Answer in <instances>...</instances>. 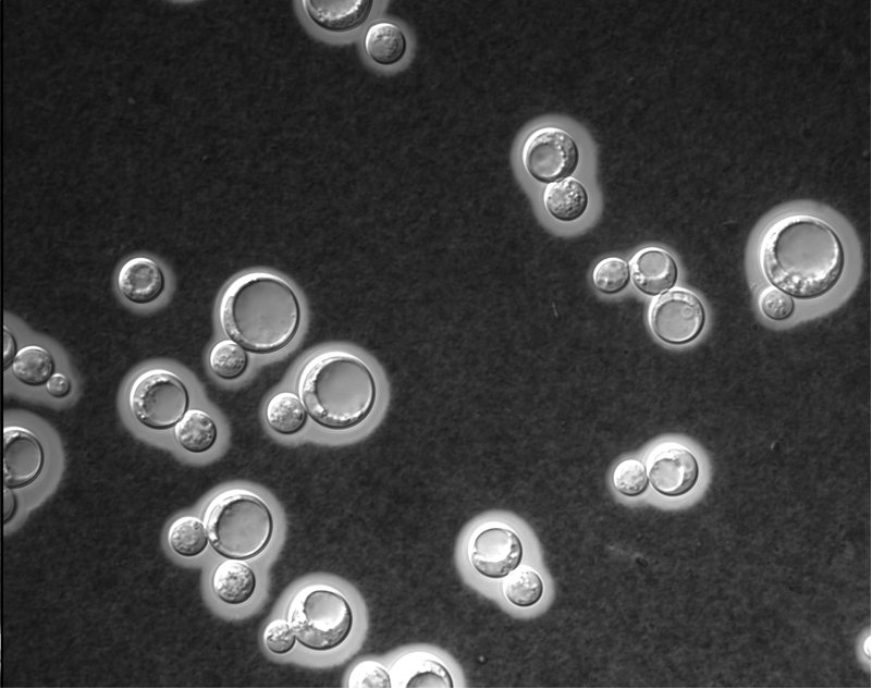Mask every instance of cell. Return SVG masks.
<instances>
[{"label":"cell","instance_id":"6da1fadb","mask_svg":"<svg viewBox=\"0 0 872 689\" xmlns=\"http://www.w3.org/2000/svg\"><path fill=\"white\" fill-rule=\"evenodd\" d=\"M765 279L799 299H814L832 291L845 269V250L835 230L808 213L773 221L759 248Z\"/></svg>","mask_w":872,"mask_h":689},{"label":"cell","instance_id":"7a4b0ae2","mask_svg":"<svg viewBox=\"0 0 872 689\" xmlns=\"http://www.w3.org/2000/svg\"><path fill=\"white\" fill-rule=\"evenodd\" d=\"M300 320V304L292 285L268 272L235 278L219 304V321L225 335L255 354L275 353L287 346Z\"/></svg>","mask_w":872,"mask_h":689},{"label":"cell","instance_id":"3957f363","mask_svg":"<svg viewBox=\"0 0 872 689\" xmlns=\"http://www.w3.org/2000/svg\"><path fill=\"white\" fill-rule=\"evenodd\" d=\"M297 389L311 419L331 430L359 426L377 398L376 379L368 365L343 350L312 356L300 370Z\"/></svg>","mask_w":872,"mask_h":689},{"label":"cell","instance_id":"277c9868","mask_svg":"<svg viewBox=\"0 0 872 689\" xmlns=\"http://www.w3.org/2000/svg\"><path fill=\"white\" fill-rule=\"evenodd\" d=\"M205 525L213 550L237 561L263 553L274 530L268 504L243 489L226 490L214 496L205 512Z\"/></svg>","mask_w":872,"mask_h":689},{"label":"cell","instance_id":"5b68a950","mask_svg":"<svg viewBox=\"0 0 872 689\" xmlns=\"http://www.w3.org/2000/svg\"><path fill=\"white\" fill-rule=\"evenodd\" d=\"M287 618L296 640L316 652L332 651L343 644L354 623L346 598L336 589L320 585L303 588L295 594Z\"/></svg>","mask_w":872,"mask_h":689},{"label":"cell","instance_id":"8992f818","mask_svg":"<svg viewBox=\"0 0 872 689\" xmlns=\"http://www.w3.org/2000/svg\"><path fill=\"white\" fill-rule=\"evenodd\" d=\"M188 391L174 372L153 368L139 373L131 384L128 406L134 418L153 430L170 429L183 418Z\"/></svg>","mask_w":872,"mask_h":689},{"label":"cell","instance_id":"52a82bcc","mask_svg":"<svg viewBox=\"0 0 872 689\" xmlns=\"http://www.w3.org/2000/svg\"><path fill=\"white\" fill-rule=\"evenodd\" d=\"M521 161L532 179L550 184L569 177L576 171L579 149L566 130L554 125L540 126L525 139Z\"/></svg>","mask_w":872,"mask_h":689},{"label":"cell","instance_id":"ba28073f","mask_svg":"<svg viewBox=\"0 0 872 689\" xmlns=\"http://www.w3.org/2000/svg\"><path fill=\"white\" fill-rule=\"evenodd\" d=\"M649 323L654 335L671 345L697 339L705 323L701 299L686 288H674L659 296L651 306Z\"/></svg>","mask_w":872,"mask_h":689},{"label":"cell","instance_id":"9c48e42d","mask_svg":"<svg viewBox=\"0 0 872 689\" xmlns=\"http://www.w3.org/2000/svg\"><path fill=\"white\" fill-rule=\"evenodd\" d=\"M468 558L480 575L491 579L503 578L520 565L523 544L508 526L487 524L470 538Z\"/></svg>","mask_w":872,"mask_h":689},{"label":"cell","instance_id":"30bf717a","mask_svg":"<svg viewBox=\"0 0 872 689\" xmlns=\"http://www.w3.org/2000/svg\"><path fill=\"white\" fill-rule=\"evenodd\" d=\"M648 478L662 495L676 497L692 490L699 479V464L692 452L676 442L655 446L648 456Z\"/></svg>","mask_w":872,"mask_h":689},{"label":"cell","instance_id":"8fae6325","mask_svg":"<svg viewBox=\"0 0 872 689\" xmlns=\"http://www.w3.org/2000/svg\"><path fill=\"white\" fill-rule=\"evenodd\" d=\"M3 448L5 488H24L39 477L45 453L39 439L33 432L22 427H5Z\"/></svg>","mask_w":872,"mask_h":689},{"label":"cell","instance_id":"7c38bea8","mask_svg":"<svg viewBox=\"0 0 872 689\" xmlns=\"http://www.w3.org/2000/svg\"><path fill=\"white\" fill-rule=\"evenodd\" d=\"M394 688H453V679L434 655L414 651L397 657L390 667Z\"/></svg>","mask_w":872,"mask_h":689},{"label":"cell","instance_id":"4fadbf2b","mask_svg":"<svg viewBox=\"0 0 872 689\" xmlns=\"http://www.w3.org/2000/svg\"><path fill=\"white\" fill-rule=\"evenodd\" d=\"M634 285L643 294L655 296L671 290L678 278L673 256L660 247H646L637 251L629 266Z\"/></svg>","mask_w":872,"mask_h":689},{"label":"cell","instance_id":"5bb4252c","mask_svg":"<svg viewBox=\"0 0 872 689\" xmlns=\"http://www.w3.org/2000/svg\"><path fill=\"white\" fill-rule=\"evenodd\" d=\"M164 274L156 260L136 256L126 260L116 275V287L127 300L146 305L159 298L164 290Z\"/></svg>","mask_w":872,"mask_h":689},{"label":"cell","instance_id":"9a60e30c","mask_svg":"<svg viewBox=\"0 0 872 689\" xmlns=\"http://www.w3.org/2000/svg\"><path fill=\"white\" fill-rule=\"evenodd\" d=\"M303 8L320 28L345 33L361 26L369 17L371 0H304Z\"/></svg>","mask_w":872,"mask_h":689},{"label":"cell","instance_id":"2e32d148","mask_svg":"<svg viewBox=\"0 0 872 689\" xmlns=\"http://www.w3.org/2000/svg\"><path fill=\"white\" fill-rule=\"evenodd\" d=\"M256 575L245 563L229 559L220 563L211 578V587L219 600L229 605H241L254 595Z\"/></svg>","mask_w":872,"mask_h":689},{"label":"cell","instance_id":"e0dca14e","mask_svg":"<svg viewBox=\"0 0 872 689\" xmlns=\"http://www.w3.org/2000/svg\"><path fill=\"white\" fill-rule=\"evenodd\" d=\"M546 212L562 222L581 218L589 202L586 187L574 177H566L546 185L542 194Z\"/></svg>","mask_w":872,"mask_h":689},{"label":"cell","instance_id":"ac0fdd59","mask_svg":"<svg viewBox=\"0 0 872 689\" xmlns=\"http://www.w3.org/2000/svg\"><path fill=\"white\" fill-rule=\"evenodd\" d=\"M364 46L376 63L390 66L400 62L407 48V40L400 26L389 22H377L366 32Z\"/></svg>","mask_w":872,"mask_h":689},{"label":"cell","instance_id":"d6986e66","mask_svg":"<svg viewBox=\"0 0 872 689\" xmlns=\"http://www.w3.org/2000/svg\"><path fill=\"white\" fill-rule=\"evenodd\" d=\"M265 417L268 426L282 435L299 432L307 422V413L299 397L293 392H279L267 403Z\"/></svg>","mask_w":872,"mask_h":689},{"label":"cell","instance_id":"ffe728a7","mask_svg":"<svg viewBox=\"0 0 872 689\" xmlns=\"http://www.w3.org/2000/svg\"><path fill=\"white\" fill-rule=\"evenodd\" d=\"M174 434L184 450L199 454L214 445L218 430L214 420L206 411L189 409L176 423Z\"/></svg>","mask_w":872,"mask_h":689},{"label":"cell","instance_id":"44dd1931","mask_svg":"<svg viewBox=\"0 0 872 689\" xmlns=\"http://www.w3.org/2000/svg\"><path fill=\"white\" fill-rule=\"evenodd\" d=\"M53 370L54 360L51 354L38 345L22 347L12 362L13 376L29 386L45 384L53 374Z\"/></svg>","mask_w":872,"mask_h":689},{"label":"cell","instance_id":"7402d4cb","mask_svg":"<svg viewBox=\"0 0 872 689\" xmlns=\"http://www.w3.org/2000/svg\"><path fill=\"white\" fill-rule=\"evenodd\" d=\"M168 543L179 555L194 557L208 545V533L200 519L194 516L176 518L168 530Z\"/></svg>","mask_w":872,"mask_h":689},{"label":"cell","instance_id":"603a6c76","mask_svg":"<svg viewBox=\"0 0 872 689\" xmlns=\"http://www.w3.org/2000/svg\"><path fill=\"white\" fill-rule=\"evenodd\" d=\"M506 599L518 607H530L543 594V581L539 574L528 566H518L507 575L503 583Z\"/></svg>","mask_w":872,"mask_h":689},{"label":"cell","instance_id":"cb8c5ba5","mask_svg":"<svg viewBox=\"0 0 872 689\" xmlns=\"http://www.w3.org/2000/svg\"><path fill=\"white\" fill-rule=\"evenodd\" d=\"M247 365L245 348L235 341H219L209 352V367L221 379H237L246 371Z\"/></svg>","mask_w":872,"mask_h":689},{"label":"cell","instance_id":"d4e9b609","mask_svg":"<svg viewBox=\"0 0 872 689\" xmlns=\"http://www.w3.org/2000/svg\"><path fill=\"white\" fill-rule=\"evenodd\" d=\"M630 270L626 260L619 257H606L600 260L592 271V282L597 290L604 294H616L629 283Z\"/></svg>","mask_w":872,"mask_h":689},{"label":"cell","instance_id":"484cf974","mask_svg":"<svg viewBox=\"0 0 872 689\" xmlns=\"http://www.w3.org/2000/svg\"><path fill=\"white\" fill-rule=\"evenodd\" d=\"M612 482L618 493L630 497L638 496L648 488L647 468L637 458H625L614 468Z\"/></svg>","mask_w":872,"mask_h":689},{"label":"cell","instance_id":"4316f807","mask_svg":"<svg viewBox=\"0 0 872 689\" xmlns=\"http://www.w3.org/2000/svg\"><path fill=\"white\" fill-rule=\"evenodd\" d=\"M349 688H392L390 673L378 662L363 661L351 672L348 678Z\"/></svg>","mask_w":872,"mask_h":689},{"label":"cell","instance_id":"83f0119b","mask_svg":"<svg viewBox=\"0 0 872 689\" xmlns=\"http://www.w3.org/2000/svg\"><path fill=\"white\" fill-rule=\"evenodd\" d=\"M759 307L769 319L782 321L794 313L795 303L790 295L772 285L761 292Z\"/></svg>","mask_w":872,"mask_h":689},{"label":"cell","instance_id":"f1b7e54d","mask_svg":"<svg viewBox=\"0 0 872 689\" xmlns=\"http://www.w3.org/2000/svg\"><path fill=\"white\" fill-rule=\"evenodd\" d=\"M263 643L273 654L288 653L296 643L295 633L291 625L284 619L270 622L263 631Z\"/></svg>","mask_w":872,"mask_h":689},{"label":"cell","instance_id":"f546056e","mask_svg":"<svg viewBox=\"0 0 872 689\" xmlns=\"http://www.w3.org/2000/svg\"><path fill=\"white\" fill-rule=\"evenodd\" d=\"M70 379L60 372L53 373L46 382V391L54 398H63L71 392Z\"/></svg>","mask_w":872,"mask_h":689},{"label":"cell","instance_id":"4dcf8cb0","mask_svg":"<svg viewBox=\"0 0 872 689\" xmlns=\"http://www.w3.org/2000/svg\"><path fill=\"white\" fill-rule=\"evenodd\" d=\"M17 352L19 350L16 349V342H15L14 336L7 329V327H4V354H3V358H4L3 369L4 370H7L10 366H12V362H13Z\"/></svg>","mask_w":872,"mask_h":689},{"label":"cell","instance_id":"1f68e13d","mask_svg":"<svg viewBox=\"0 0 872 689\" xmlns=\"http://www.w3.org/2000/svg\"><path fill=\"white\" fill-rule=\"evenodd\" d=\"M17 506L15 494L9 490V488L4 489V524H7L13 515L15 514Z\"/></svg>","mask_w":872,"mask_h":689}]
</instances>
